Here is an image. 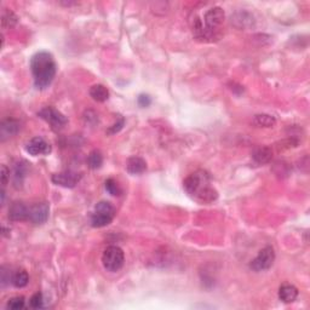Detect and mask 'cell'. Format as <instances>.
<instances>
[{"instance_id": "6da1fadb", "label": "cell", "mask_w": 310, "mask_h": 310, "mask_svg": "<svg viewBox=\"0 0 310 310\" xmlns=\"http://www.w3.org/2000/svg\"><path fill=\"white\" fill-rule=\"evenodd\" d=\"M184 191L191 197L201 204H210L218 197L216 189L211 186V178L204 170L189 174L183 182Z\"/></svg>"}, {"instance_id": "7a4b0ae2", "label": "cell", "mask_w": 310, "mask_h": 310, "mask_svg": "<svg viewBox=\"0 0 310 310\" xmlns=\"http://www.w3.org/2000/svg\"><path fill=\"white\" fill-rule=\"evenodd\" d=\"M31 69L34 84L38 89H46L54 81L56 76V62L54 56L47 51L37 52L31 58Z\"/></svg>"}, {"instance_id": "3957f363", "label": "cell", "mask_w": 310, "mask_h": 310, "mask_svg": "<svg viewBox=\"0 0 310 310\" xmlns=\"http://www.w3.org/2000/svg\"><path fill=\"white\" fill-rule=\"evenodd\" d=\"M224 16V11L218 6L207 10L204 15L205 26H202L200 19H194L193 31L195 36L199 39H211L223 24Z\"/></svg>"}, {"instance_id": "277c9868", "label": "cell", "mask_w": 310, "mask_h": 310, "mask_svg": "<svg viewBox=\"0 0 310 310\" xmlns=\"http://www.w3.org/2000/svg\"><path fill=\"white\" fill-rule=\"evenodd\" d=\"M116 216V209L108 201H99L95 206V211L91 216V226L95 228H103L112 223Z\"/></svg>"}, {"instance_id": "5b68a950", "label": "cell", "mask_w": 310, "mask_h": 310, "mask_svg": "<svg viewBox=\"0 0 310 310\" xmlns=\"http://www.w3.org/2000/svg\"><path fill=\"white\" fill-rule=\"evenodd\" d=\"M125 254L119 246H108L102 254V264L108 271H119L124 267Z\"/></svg>"}, {"instance_id": "8992f818", "label": "cell", "mask_w": 310, "mask_h": 310, "mask_svg": "<svg viewBox=\"0 0 310 310\" xmlns=\"http://www.w3.org/2000/svg\"><path fill=\"white\" fill-rule=\"evenodd\" d=\"M38 116L42 120H45L54 130L63 129L67 125V122H68V119H67L66 116H63L61 112L57 111L54 107H45V108L38 112Z\"/></svg>"}, {"instance_id": "52a82bcc", "label": "cell", "mask_w": 310, "mask_h": 310, "mask_svg": "<svg viewBox=\"0 0 310 310\" xmlns=\"http://www.w3.org/2000/svg\"><path fill=\"white\" fill-rule=\"evenodd\" d=\"M275 261V251L271 246H266L259 251L258 256L251 262L250 267L254 271H268L274 264Z\"/></svg>"}, {"instance_id": "ba28073f", "label": "cell", "mask_w": 310, "mask_h": 310, "mask_svg": "<svg viewBox=\"0 0 310 310\" xmlns=\"http://www.w3.org/2000/svg\"><path fill=\"white\" fill-rule=\"evenodd\" d=\"M50 207L46 202H38L29 207V217L28 219L34 224H42L49 218Z\"/></svg>"}, {"instance_id": "9c48e42d", "label": "cell", "mask_w": 310, "mask_h": 310, "mask_svg": "<svg viewBox=\"0 0 310 310\" xmlns=\"http://www.w3.org/2000/svg\"><path fill=\"white\" fill-rule=\"evenodd\" d=\"M26 152L33 156L46 155L51 152V146L42 137H34L26 144Z\"/></svg>"}, {"instance_id": "30bf717a", "label": "cell", "mask_w": 310, "mask_h": 310, "mask_svg": "<svg viewBox=\"0 0 310 310\" xmlns=\"http://www.w3.org/2000/svg\"><path fill=\"white\" fill-rule=\"evenodd\" d=\"M80 179V174H74V172H61V174H55L52 176V182L56 186L64 187V188H74Z\"/></svg>"}, {"instance_id": "8fae6325", "label": "cell", "mask_w": 310, "mask_h": 310, "mask_svg": "<svg viewBox=\"0 0 310 310\" xmlns=\"http://www.w3.org/2000/svg\"><path fill=\"white\" fill-rule=\"evenodd\" d=\"M29 217V209L21 201H15L9 209V218L11 221H26Z\"/></svg>"}, {"instance_id": "7c38bea8", "label": "cell", "mask_w": 310, "mask_h": 310, "mask_svg": "<svg viewBox=\"0 0 310 310\" xmlns=\"http://www.w3.org/2000/svg\"><path fill=\"white\" fill-rule=\"evenodd\" d=\"M21 129V124H19V120L16 119H6L1 122L0 125V137H1V141H5L9 137L14 136Z\"/></svg>"}, {"instance_id": "4fadbf2b", "label": "cell", "mask_w": 310, "mask_h": 310, "mask_svg": "<svg viewBox=\"0 0 310 310\" xmlns=\"http://www.w3.org/2000/svg\"><path fill=\"white\" fill-rule=\"evenodd\" d=\"M298 297V290L296 286L290 284H285L280 287L279 290V298L281 299L284 303H292Z\"/></svg>"}, {"instance_id": "5bb4252c", "label": "cell", "mask_w": 310, "mask_h": 310, "mask_svg": "<svg viewBox=\"0 0 310 310\" xmlns=\"http://www.w3.org/2000/svg\"><path fill=\"white\" fill-rule=\"evenodd\" d=\"M126 169L131 174H141L147 170V162L142 157L132 156L127 160Z\"/></svg>"}, {"instance_id": "9a60e30c", "label": "cell", "mask_w": 310, "mask_h": 310, "mask_svg": "<svg viewBox=\"0 0 310 310\" xmlns=\"http://www.w3.org/2000/svg\"><path fill=\"white\" fill-rule=\"evenodd\" d=\"M252 157L259 165L268 164L272 157V151L269 147H258L252 152Z\"/></svg>"}, {"instance_id": "2e32d148", "label": "cell", "mask_w": 310, "mask_h": 310, "mask_svg": "<svg viewBox=\"0 0 310 310\" xmlns=\"http://www.w3.org/2000/svg\"><path fill=\"white\" fill-rule=\"evenodd\" d=\"M253 16L249 12H236L234 16H232V23L239 28H247L253 24Z\"/></svg>"}, {"instance_id": "e0dca14e", "label": "cell", "mask_w": 310, "mask_h": 310, "mask_svg": "<svg viewBox=\"0 0 310 310\" xmlns=\"http://www.w3.org/2000/svg\"><path fill=\"white\" fill-rule=\"evenodd\" d=\"M90 96L97 102H106L109 98V91L103 85L96 84L90 89Z\"/></svg>"}, {"instance_id": "ac0fdd59", "label": "cell", "mask_w": 310, "mask_h": 310, "mask_svg": "<svg viewBox=\"0 0 310 310\" xmlns=\"http://www.w3.org/2000/svg\"><path fill=\"white\" fill-rule=\"evenodd\" d=\"M27 174V166H26V162H19L16 164L14 170V183L16 188H21L22 184H23L24 181V177Z\"/></svg>"}, {"instance_id": "d6986e66", "label": "cell", "mask_w": 310, "mask_h": 310, "mask_svg": "<svg viewBox=\"0 0 310 310\" xmlns=\"http://www.w3.org/2000/svg\"><path fill=\"white\" fill-rule=\"evenodd\" d=\"M28 281H29L28 272L23 271V269L15 271L11 276V284L14 285L15 287H17V289H22V287L27 286V285H28Z\"/></svg>"}, {"instance_id": "ffe728a7", "label": "cell", "mask_w": 310, "mask_h": 310, "mask_svg": "<svg viewBox=\"0 0 310 310\" xmlns=\"http://www.w3.org/2000/svg\"><path fill=\"white\" fill-rule=\"evenodd\" d=\"M253 124L258 127H272L276 124V119L269 114H257L253 117Z\"/></svg>"}, {"instance_id": "44dd1931", "label": "cell", "mask_w": 310, "mask_h": 310, "mask_svg": "<svg viewBox=\"0 0 310 310\" xmlns=\"http://www.w3.org/2000/svg\"><path fill=\"white\" fill-rule=\"evenodd\" d=\"M103 164V155L99 151H92L87 156V165L90 169L97 170Z\"/></svg>"}, {"instance_id": "7402d4cb", "label": "cell", "mask_w": 310, "mask_h": 310, "mask_svg": "<svg viewBox=\"0 0 310 310\" xmlns=\"http://www.w3.org/2000/svg\"><path fill=\"white\" fill-rule=\"evenodd\" d=\"M17 23V16L11 10L5 9L1 15V26L2 28H11Z\"/></svg>"}, {"instance_id": "603a6c76", "label": "cell", "mask_w": 310, "mask_h": 310, "mask_svg": "<svg viewBox=\"0 0 310 310\" xmlns=\"http://www.w3.org/2000/svg\"><path fill=\"white\" fill-rule=\"evenodd\" d=\"M106 191L111 195H113V196H119V195H121L122 193L121 188H120V186L117 184V182L114 181L113 178H109L106 181Z\"/></svg>"}, {"instance_id": "cb8c5ba5", "label": "cell", "mask_w": 310, "mask_h": 310, "mask_svg": "<svg viewBox=\"0 0 310 310\" xmlns=\"http://www.w3.org/2000/svg\"><path fill=\"white\" fill-rule=\"evenodd\" d=\"M23 307H24V298L22 296L14 297V298L9 299V302H7V308L10 309L17 310V309H22Z\"/></svg>"}, {"instance_id": "d4e9b609", "label": "cell", "mask_w": 310, "mask_h": 310, "mask_svg": "<svg viewBox=\"0 0 310 310\" xmlns=\"http://www.w3.org/2000/svg\"><path fill=\"white\" fill-rule=\"evenodd\" d=\"M42 303H44V301H42V294L40 293V292L33 294V296H32V298L29 299V306H31L32 308H34V309L42 308Z\"/></svg>"}, {"instance_id": "484cf974", "label": "cell", "mask_w": 310, "mask_h": 310, "mask_svg": "<svg viewBox=\"0 0 310 310\" xmlns=\"http://www.w3.org/2000/svg\"><path fill=\"white\" fill-rule=\"evenodd\" d=\"M9 179H10V170L7 169L5 165H2L1 166V186H2V188L6 186L7 182H9Z\"/></svg>"}, {"instance_id": "4316f807", "label": "cell", "mask_w": 310, "mask_h": 310, "mask_svg": "<svg viewBox=\"0 0 310 310\" xmlns=\"http://www.w3.org/2000/svg\"><path fill=\"white\" fill-rule=\"evenodd\" d=\"M124 124H125V120H124V117H121L119 121L116 122V124H114L113 126H112L111 129L108 130V134L113 135V134H116V132H119L120 130L122 129V126H124Z\"/></svg>"}, {"instance_id": "83f0119b", "label": "cell", "mask_w": 310, "mask_h": 310, "mask_svg": "<svg viewBox=\"0 0 310 310\" xmlns=\"http://www.w3.org/2000/svg\"><path fill=\"white\" fill-rule=\"evenodd\" d=\"M151 97H149L148 95H141V96L138 97V104L141 107H143V108L148 107L149 104H151Z\"/></svg>"}]
</instances>
